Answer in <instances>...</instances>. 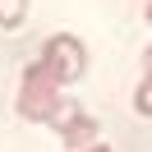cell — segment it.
I'll list each match as a JSON object with an SVG mask.
<instances>
[{
	"instance_id": "cell-1",
	"label": "cell",
	"mask_w": 152,
	"mask_h": 152,
	"mask_svg": "<svg viewBox=\"0 0 152 152\" xmlns=\"http://www.w3.org/2000/svg\"><path fill=\"white\" fill-rule=\"evenodd\" d=\"M56 106H60V78L46 69V60H32L19 83V115L32 124H46Z\"/></svg>"
},
{
	"instance_id": "cell-2",
	"label": "cell",
	"mask_w": 152,
	"mask_h": 152,
	"mask_svg": "<svg viewBox=\"0 0 152 152\" xmlns=\"http://www.w3.org/2000/svg\"><path fill=\"white\" fill-rule=\"evenodd\" d=\"M42 60H46V69L60 78V88L78 83V78L88 74V51H83V42L69 37V32H56V37L46 42V51H42Z\"/></svg>"
},
{
	"instance_id": "cell-3",
	"label": "cell",
	"mask_w": 152,
	"mask_h": 152,
	"mask_svg": "<svg viewBox=\"0 0 152 152\" xmlns=\"http://www.w3.org/2000/svg\"><path fill=\"white\" fill-rule=\"evenodd\" d=\"M46 124H51V129H60V138H65L74 152L97 143V120H92L88 111H78V102H65V97H60V106L51 111Z\"/></svg>"
},
{
	"instance_id": "cell-4",
	"label": "cell",
	"mask_w": 152,
	"mask_h": 152,
	"mask_svg": "<svg viewBox=\"0 0 152 152\" xmlns=\"http://www.w3.org/2000/svg\"><path fill=\"white\" fill-rule=\"evenodd\" d=\"M28 19V0H0V28H19Z\"/></svg>"
},
{
	"instance_id": "cell-5",
	"label": "cell",
	"mask_w": 152,
	"mask_h": 152,
	"mask_svg": "<svg viewBox=\"0 0 152 152\" xmlns=\"http://www.w3.org/2000/svg\"><path fill=\"white\" fill-rule=\"evenodd\" d=\"M134 111H138V115H148V120H152V74L143 78V83H138V92H134Z\"/></svg>"
},
{
	"instance_id": "cell-6",
	"label": "cell",
	"mask_w": 152,
	"mask_h": 152,
	"mask_svg": "<svg viewBox=\"0 0 152 152\" xmlns=\"http://www.w3.org/2000/svg\"><path fill=\"white\" fill-rule=\"evenodd\" d=\"M83 152H111V148H106V143H92V148H83Z\"/></svg>"
},
{
	"instance_id": "cell-7",
	"label": "cell",
	"mask_w": 152,
	"mask_h": 152,
	"mask_svg": "<svg viewBox=\"0 0 152 152\" xmlns=\"http://www.w3.org/2000/svg\"><path fill=\"white\" fill-rule=\"evenodd\" d=\"M143 65H148V74H152V46H148V56H143Z\"/></svg>"
},
{
	"instance_id": "cell-8",
	"label": "cell",
	"mask_w": 152,
	"mask_h": 152,
	"mask_svg": "<svg viewBox=\"0 0 152 152\" xmlns=\"http://www.w3.org/2000/svg\"><path fill=\"white\" fill-rule=\"evenodd\" d=\"M148 23H152V0H148Z\"/></svg>"
}]
</instances>
